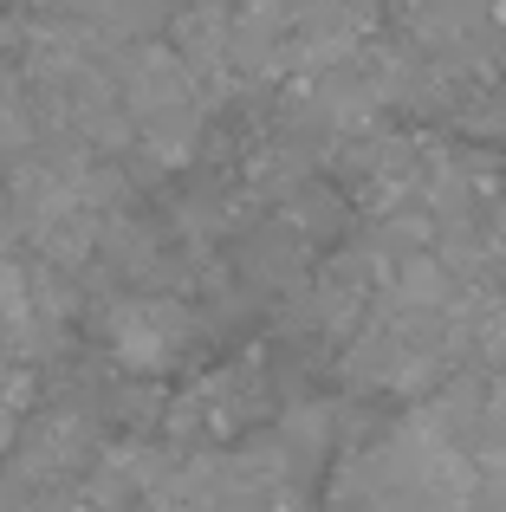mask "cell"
<instances>
[{
    "label": "cell",
    "instance_id": "cell-1",
    "mask_svg": "<svg viewBox=\"0 0 506 512\" xmlns=\"http://www.w3.org/2000/svg\"><path fill=\"white\" fill-rule=\"evenodd\" d=\"M117 91H124V117L143 137V150L163 156V163H182L202 137V85L182 65L176 46L163 39H137V46L117 59Z\"/></svg>",
    "mask_w": 506,
    "mask_h": 512
},
{
    "label": "cell",
    "instance_id": "cell-2",
    "mask_svg": "<svg viewBox=\"0 0 506 512\" xmlns=\"http://www.w3.org/2000/svg\"><path fill=\"white\" fill-rule=\"evenodd\" d=\"M189 338H195L189 305L163 299V292H137V299L111 305V357L137 376L169 370V363L189 350Z\"/></svg>",
    "mask_w": 506,
    "mask_h": 512
},
{
    "label": "cell",
    "instance_id": "cell-3",
    "mask_svg": "<svg viewBox=\"0 0 506 512\" xmlns=\"http://www.w3.org/2000/svg\"><path fill=\"white\" fill-rule=\"evenodd\" d=\"M253 409H260V376H253V363H228L221 376L195 383L189 396L176 402V428H189V435L195 428H202V435H234Z\"/></svg>",
    "mask_w": 506,
    "mask_h": 512
},
{
    "label": "cell",
    "instance_id": "cell-4",
    "mask_svg": "<svg viewBox=\"0 0 506 512\" xmlns=\"http://www.w3.org/2000/svg\"><path fill=\"white\" fill-rule=\"evenodd\" d=\"M481 20H487V0H416V33L435 39V46H455Z\"/></svg>",
    "mask_w": 506,
    "mask_h": 512
},
{
    "label": "cell",
    "instance_id": "cell-5",
    "mask_svg": "<svg viewBox=\"0 0 506 512\" xmlns=\"http://www.w3.org/2000/svg\"><path fill=\"white\" fill-rule=\"evenodd\" d=\"M33 143V117H26V98L13 91V78H0V156H26Z\"/></svg>",
    "mask_w": 506,
    "mask_h": 512
},
{
    "label": "cell",
    "instance_id": "cell-6",
    "mask_svg": "<svg viewBox=\"0 0 506 512\" xmlns=\"http://www.w3.org/2000/svg\"><path fill=\"white\" fill-rule=\"evenodd\" d=\"M487 428H494V441L506 448V383L494 389V396H487Z\"/></svg>",
    "mask_w": 506,
    "mask_h": 512
},
{
    "label": "cell",
    "instance_id": "cell-7",
    "mask_svg": "<svg viewBox=\"0 0 506 512\" xmlns=\"http://www.w3.org/2000/svg\"><path fill=\"white\" fill-rule=\"evenodd\" d=\"M195 7H221V0H195Z\"/></svg>",
    "mask_w": 506,
    "mask_h": 512
},
{
    "label": "cell",
    "instance_id": "cell-8",
    "mask_svg": "<svg viewBox=\"0 0 506 512\" xmlns=\"http://www.w3.org/2000/svg\"><path fill=\"white\" fill-rule=\"evenodd\" d=\"M0 7H7V0H0Z\"/></svg>",
    "mask_w": 506,
    "mask_h": 512
}]
</instances>
